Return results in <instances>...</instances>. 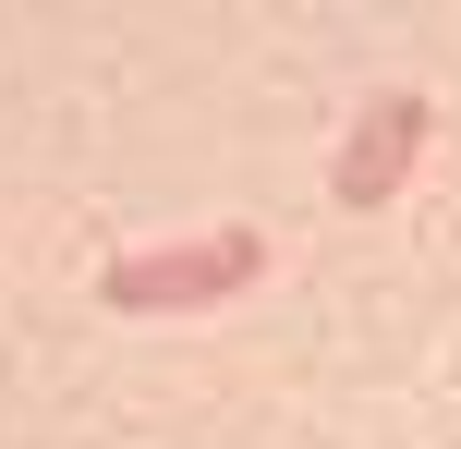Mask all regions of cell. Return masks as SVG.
<instances>
[{
	"mask_svg": "<svg viewBox=\"0 0 461 449\" xmlns=\"http://www.w3.org/2000/svg\"><path fill=\"white\" fill-rule=\"evenodd\" d=\"M255 280V231H219V243H170V256H122L110 267V304H207V292Z\"/></svg>",
	"mask_w": 461,
	"mask_h": 449,
	"instance_id": "1",
	"label": "cell"
},
{
	"mask_svg": "<svg viewBox=\"0 0 461 449\" xmlns=\"http://www.w3.org/2000/svg\"><path fill=\"white\" fill-rule=\"evenodd\" d=\"M425 146V97H389V110H365V134H352L340 158V207H376V194L401 183V158Z\"/></svg>",
	"mask_w": 461,
	"mask_h": 449,
	"instance_id": "2",
	"label": "cell"
}]
</instances>
